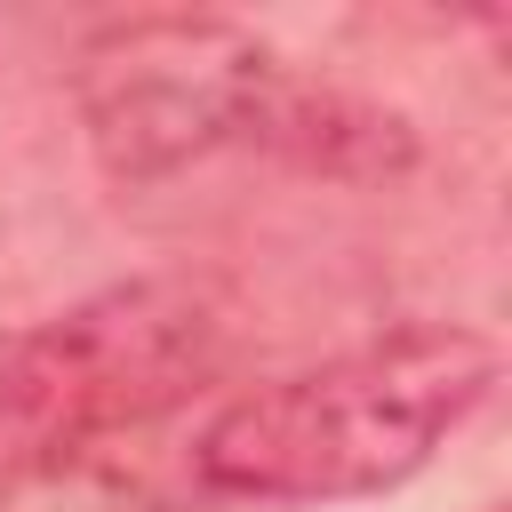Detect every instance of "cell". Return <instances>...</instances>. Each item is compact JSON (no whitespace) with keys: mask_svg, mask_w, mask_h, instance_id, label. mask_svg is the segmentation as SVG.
Returning a JSON list of instances; mask_svg holds the SVG:
<instances>
[{"mask_svg":"<svg viewBox=\"0 0 512 512\" xmlns=\"http://www.w3.org/2000/svg\"><path fill=\"white\" fill-rule=\"evenodd\" d=\"M232 344V312L208 280H120L32 336L8 344L0 360V440L16 456H56V448H96L104 432L152 424L176 400H192Z\"/></svg>","mask_w":512,"mask_h":512,"instance_id":"obj_2","label":"cell"},{"mask_svg":"<svg viewBox=\"0 0 512 512\" xmlns=\"http://www.w3.org/2000/svg\"><path fill=\"white\" fill-rule=\"evenodd\" d=\"M0 512H200L176 496L160 472L120 464L104 448H56V456H16L0 480Z\"/></svg>","mask_w":512,"mask_h":512,"instance_id":"obj_4","label":"cell"},{"mask_svg":"<svg viewBox=\"0 0 512 512\" xmlns=\"http://www.w3.org/2000/svg\"><path fill=\"white\" fill-rule=\"evenodd\" d=\"M496 344L480 328H392L320 368L224 400L192 440V480L256 504H336L416 480L488 400Z\"/></svg>","mask_w":512,"mask_h":512,"instance_id":"obj_1","label":"cell"},{"mask_svg":"<svg viewBox=\"0 0 512 512\" xmlns=\"http://www.w3.org/2000/svg\"><path fill=\"white\" fill-rule=\"evenodd\" d=\"M280 64L256 32L224 16H128L80 48L72 96L96 160L120 184L176 176L272 112Z\"/></svg>","mask_w":512,"mask_h":512,"instance_id":"obj_3","label":"cell"}]
</instances>
